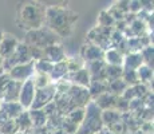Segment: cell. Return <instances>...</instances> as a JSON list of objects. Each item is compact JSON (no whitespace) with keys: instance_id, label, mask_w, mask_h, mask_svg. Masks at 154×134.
I'll return each mask as SVG.
<instances>
[{"instance_id":"603a6c76","label":"cell","mask_w":154,"mask_h":134,"mask_svg":"<svg viewBox=\"0 0 154 134\" xmlns=\"http://www.w3.org/2000/svg\"><path fill=\"white\" fill-rule=\"evenodd\" d=\"M15 134H24V133H20V132H17V133H15Z\"/></svg>"},{"instance_id":"7c38bea8","label":"cell","mask_w":154,"mask_h":134,"mask_svg":"<svg viewBox=\"0 0 154 134\" xmlns=\"http://www.w3.org/2000/svg\"><path fill=\"white\" fill-rule=\"evenodd\" d=\"M123 63H125V68H123L125 71H137L143 63V59L141 52H130L126 59H123Z\"/></svg>"},{"instance_id":"4fadbf2b","label":"cell","mask_w":154,"mask_h":134,"mask_svg":"<svg viewBox=\"0 0 154 134\" xmlns=\"http://www.w3.org/2000/svg\"><path fill=\"white\" fill-rule=\"evenodd\" d=\"M0 110L4 113L5 117H7L8 120H16V118L24 111V109L19 105V102L3 103V105L0 106Z\"/></svg>"},{"instance_id":"9a60e30c","label":"cell","mask_w":154,"mask_h":134,"mask_svg":"<svg viewBox=\"0 0 154 134\" xmlns=\"http://www.w3.org/2000/svg\"><path fill=\"white\" fill-rule=\"evenodd\" d=\"M15 122H16L17 129H19L20 133H24V132H27V130H31L32 129L31 118H29L28 111H26V110L19 115V117L16 118V120H15Z\"/></svg>"},{"instance_id":"ba28073f","label":"cell","mask_w":154,"mask_h":134,"mask_svg":"<svg viewBox=\"0 0 154 134\" xmlns=\"http://www.w3.org/2000/svg\"><path fill=\"white\" fill-rule=\"evenodd\" d=\"M35 91H36V89H35V85H34V78H29L26 82H23L17 102L24 110L31 109L32 101H34V97H35Z\"/></svg>"},{"instance_id":"e0dca14e","label":"cell","mask_w":154,"mask_h":134,"mask_svg":"<svg viewBox=\"0 0 154 134\" xmlns=\"http://www.w3.org/2000/svg\"><path fill=\"white\" fill-rule=\"evenodd\" d=\"M28 114H29V118H31L32 126H35V127L44 126L46 120H47V115L44 111H42V110H31V111H28Z\"/></svg>"},{"instance_id":"7a4b0ae2","label":"cell","mask_w":154,"mask_h":134,"mask_svg":"<svg viewBox=\"0 0 154 134\" xmlns=\"http://www.w3.org/2000/svg\"><path fill=\"white\" fill-rule=\"evenodd\" d=\"M46 5L40 2H24L16 8V24L26 31H34L44 27Z\"/></svg>"},{"instance_id":"ac0fdd59","label":"cell","mask_w":154,"mask_h":134,"mask_svg":"<svg viewBox=\"0 0 154 134\" xmlns=\"http://www.w3.org/2000/svg\"><path fill=\"white\" fill-rule=\"evenodd\" d=\"M19 132L15 120H5L0 123V134H15Z\"/></svg>"},{"instance_id":"ffe728a7","label":"cell","mask_w":154,"mask_h":134,"mask_svg":"<svg viewBox=\"0 0 154 134\" xmlns=\"http://www.w3.org/2000/svg\"><path fill=\"white\" fill-rule=\"evenodd\" d=\"M137 76H138V80H142V82H146V80H149L152 78L153 73L152 70H150L149 67H140L137 71Z\"/></svg>"},{"instance_id":"9c48e42d","label":"cell","mask_w":154,"mask_h":134,"mask_svg":"<svg viewBox=\"0 0 154 134\" xmlns=\"http://www.w3.org/2000/svg\"><path fill=\"white\" fill-rule=\"evenodd\" d=\"M17 44H19V40H17L14 35L5 34L4 32V36H3L2 42H0V56H2L4 61L8 59L15 52Z\"/></svg>"},{"instance_id":"30bf717a","label":"cell","mask_w":154,"mask_h":134,"mask_svg":"<svg viewBox=\"0 0 154 134\" xmlns=\"http://www.w3.org/2000/svg\"><path fill=\"white\" fill-rule=\"evenodd\" d=\"M81 55H82V58L87 62H97V61H102L105 52H103V50H100L99 47L88 43L82 47Z\"/></svg>"},{"instance_id":"44dd1931","label":"cell","mask_w":154,"mask_h":134,"mask_svg":"<svg viewBox=\"0 0 154 134\" xmlns=\"http://www.w3.org/2000/svg\"><path fill=\"white\" fill-rule=\"evenodd\" d=\"M3 64H4V59L0 56V73H2V70H3Z\"/></svg>"},{"instance_id":"7402d4cb","label":"cell","mask_w":154,"mask_h":134,"mask_svg":"<svg viewBox=\"0 0 154 134\" xmlns=\"http://www.w3.org/2000/svg\"><path fill=\"white\" fill-rule=\"evenodd\" d=\"M3 36H4V31H3L2 28H0V42H2V39H3Z\"/></svg>"},{"instance_id":"6da1fadb","label":"cell","mask_w":154,"mask_h":134,"mask_svg":"<svg viewBox=\"0 0 154 134\" xmlns=\"http://www.w3.org/2000/svg\"><path fill=\"white\" fill-rule=\"evenodd\" d=\"M79 19V14L66 5H51L46 8L44 27L52 31L56 36L69 38L74 31V26Z\"/></svg>"},{"instance_id":"d6986e66","label":"cell","mask_w":154,"mask_h":134,"mask_svg":"<svg viewBox=\"0 0 154 134\" xmlns=\"http://www.w3.org/2000/svg\"><path fill=\"white\" fill-rule=\"evenodd\" d=\"M54 64L48 63L46 61H35V71L38 74H43V75H50Z\"/></svg>"},{"instance_id":"277c9868","label":"cell","mask_w":154,"mask_h":134,"mask_svg":"<svg viewBox=\"0 0 154 134\" xmlns=\"http://www.w3.org/2000/svg\"><path fill=\"white\" fill-rule=\"evenodd\" d=\"M31 61H32V55H31V48H29V46H27L24 42H23V43L19 42L15 52L8 59L4 61L2 73H8L11 68L19 66V64L28 63V62H31Z\"/></svg>"},{"instance_id":"5b68a950","label":"cell","mask_w":154,"mask_h":134,"mask_svg":"<svg viewBox=\"0 0 154 134\" xmlns=\"http://www.w3.org/2000/svg\"><path fill=\"white\" fill-rule=\"evenodd\" d=\"M55 97V85H48L47 87L36 89L35 91V97L32 101L31 110H42L44 106L51 103L52 98Z\"/></svg>"},{"instance_id":"8fae6325","label":"cell","mask_w":154,"mask_h":134,"mask_svg":"<svg viewBox=\"0 0 154 134\" xmlns=\"http://www.w3.org/2000/svg\"><path fill=\"white\" fill-rule=\"evenodd\" d=\"M70 79L72 83H75L78 87L87 89L90 86V74H88L87 68H81V70L75 71V73H70Z\"/></svg>"},{"instance_id":"5bb4252c","label":"cell","mask_w":154,"mask_h":134,"mask_svg":"<svg viewBox=\"0 0 154 134\" xmlns=\"http://www.w3.org/2000/svg\"><path fill=\"white\" fill-rule=\"evenodd\" d=\"M103 59H106V62H107L110 66L121 67L122 66V63H123L122 54L119 52V50H115V48H110L109 51H106L105 55H103Z\"/></svg>"},{"instance_id":"8992f818","label":"cell","mask_w":154,"mask_h":134,"mask_svg":"<svg viewBox=\"0 0 154 134\" xmlns=\"http://www.w3.org/2000/svg\"><path fill=\"white\" fill-rule=\"evenodd\" d=\"M34 73H35V61H31V62H28V63L19 64V66L11 68L7 74L12 80L23 83L27 79L32 78V76H34Z\"/></svg>"},{"instance_id":"52a82bcc","label":"cell","mask_w":154,"mask_h":134,"mask_svg":"<svg viewBox=\"0 0 154 134\" xmlns=\"http://www.w3.org/2000/svg\"><path fill=\"white\" fill-rule=\"evenodd\" d=\"M66 54L64 50L62 47V44H54V46H50L44 50H40V59L39 61H46L48 63H60V62L66 61Z\"/></svg>"},{"instance_id":"2e32d148","label":"cell","mask_w":154,"mask_h":134,"mask_svg":"<svg viewBox=\"0 0 154 134\" xmlns=\"http://www.w3.org/2000/svg\"><path fill=\"white\" fill-rule=\"evenodd\" d=\"M67 73H69V70H67V66H66V61H63L60 63L54 64L48 76L51 80H58V79H63V76H66Z\"/></svg>"},{"instance_id":"3957f363","label":"cell","mask_w":154,"mask_h":134,"mask_svg":"<svg viewBox=\"0 0 154 134\" xmlns=\"http://www.w3.org/2000/svg\"><path fill=\"white\" fill-rule=\"evenodd\" d=\"M24 43L29 47H35L38 50H44L50 46L60 43V38L56 36L52 31H50L47 27H42L39 30L28 31L26 34Z\"/></svg>"}]
</instances>
